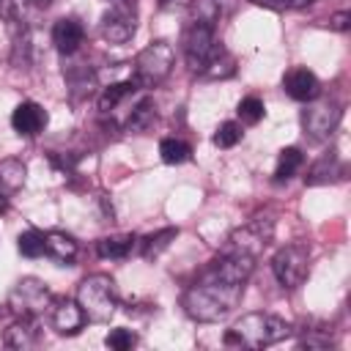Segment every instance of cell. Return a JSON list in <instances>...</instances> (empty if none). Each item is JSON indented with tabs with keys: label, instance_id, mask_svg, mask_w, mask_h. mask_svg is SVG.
<instances>
[{
	"label": "cell",
	"instance_id": "obj_1",
	"mask_svg": "<svg viewBox=\"0 0 351 351\" xmlns=\"http://www.w3.org/2000/svg\"><path fill=\"white\" fill-rule=\"evenodd\" d=\"M241 293H244V285L228 282V280L217 277L211 269H206V274L184 291L181 307H184V313H186L192 321L211 324V321L225 318V315L239 304Z\"/></svg>",
	"mask_w": 351,
	"mask_h": 351
},
{
	"label": "cell",
	"instance_id": "obj_2",
	"mask_svg": "<svg viewBox=\"0 0 351 351\" xmlns=\"http://www.w3.org/2000/svg\"><path fill=\"white\" fill-rule=\"evenodd\" d=\"M288 335H291V324L285 318L271 313H244L225 329L222 343L241 348H266L285 340Z\"/></svg>",
	"mask_w": 351,
	"mask_h": 351
},
{
	"label": "cell",
	"instance_id": "obj_3",
	"mask_svg": "<svg viewBox=\"0 0 351 351\" xmlns=\"http://www.w3.org/2000/svg\"><path fill=\"white\" fill-rule=\"evenodd\" d=\"M77 304L82 307L85 321H93V324L110 321L118 307L115 280L110 274H88L77 285Z\"/></svg>",
	"mask_w": 351,
	"mask_h": 351
},
{
	"label": "cell",
	"instance_id": "obj_4",
	"mask_svg": "<svg viewBox=\"0 0 351 351\" xmlns=\"http://www.w3.org/2000/svg\"><path fill=\"white\" fill-rule=\"evenodd\" d=\"M173 63H176L173 47L167 41L156 38V41H151L148 47H143L137 52L132 80L137 82V88H156V85H162L170 77Z\"/></svg>",
	"mask_w": 351,
	"mask_h": 351
},
{
	"label": "cell",
	"instance_id": "obj_5",
	"mask_svg": "<svg viewBox=\"0 0 351 351\" xmlns=\"http://www.w3.org/2000/svg\"><path fill=\"white\" fill-rule=\"evenodd\" d=\"M49 302H52V291H49V285L44 280H38V277H22L8 291L5 307L16 318H38V315L47 313Z\"/></svg>",
	"mask_w": 351,
	"mask_h": 351
},
{
	"label": "cell",
	"instance_id": "obj_6",
	"mask_svg": "<svg viewBox=\"0 0 351 351\" xmlns=\"http://www.w3.org/2000/svg\"><path fill=\"white\" fill-rule=\"evenodd\" d=\"M340 118H343V110L335 99H326V96H318L313 101H307L304 112H302V129L310 140L315 143H324L335 134V129L340 126Z\"/></svg>",
	"mask_w": 351,
	"mask_h": 351
},
{
	"label": "cell",
	"instance_id": "obj_7",
	"mask_svg": "<svg viewBox=\"0 0 351 351\" xmlns=\"http://www.w3.org/2000/svg\"><path fill=\"white\" fill-rule=\"evenodd\" d=\"M310 250L304 244H285L271 255V271L282 288H299L307 277Z\"/></svg>",
	"mask_w": 351,
	"mask_h": 351
},
{
	"label": "cell",
	"instance_id": "obj_8",
	"mask_svg": "<svg viewBox=\"0 0 351 351\" xmlns=\"http://www.w3.org/2000/svg\"><path fill=\"white\" fill-rule=\"evenodd\" d=\"M214 47H217L214 25L211 22H200V19H192V25L184 33V58H186L189 69L200 74L203 66L208 63Z\"/></svg>",
	"mask_w": 351,
	"mask_h": 351
},
{
	"label": "cell",
	"instance_id": "obj_9",
	"mask_svg": "<svg viewBox=\"0 0 351 351\" xmlns=\"http://www.w3.org/2000/svg\"><path fill=\"white\" fill-rule=\"evenodd\" d=\"M101 38L110 44H126L134 30H137V14L134 5H129V0L112 3V8L101 16Z\"/></svg>",
	"mask_w": 351,
	"mask_h": 351
},
{
	"label": "cell",
	"instance_id": "obj_10",
	"mask_svg": "<svg viewBox=\"0 0 351 351\" xmlns=\"http://www.w3.org/2000/svg\"><path fill=\"white\" fill-rule=\"evenodd\" d=\"M271 233H274V222H271V219L258 217V219H252V222H247V225L236 228V230L230 233V239H228V241H230V250L258 258V255L266 250V244L271 241Z\"/></svg>",
	"mask_w": 351,
	"mask_h": 351
},
{
	"label": "cell",
	"instance_id": "obj_11",
	"mask_svg": "<svg viewBox=\"0 0 351 351\" xmlns=\"http://www.w3.org/2000/svg\"><path fill=\"white\" fill-rule=\"evenodd\" d=\"M47 318H49V326L58 335H66V337L77 335L85 324V313L77 304V299H66V296H60V299L52 296V302L47 307Z\"/></svg>",
	"mask_w": 351,
	"mask_h": 351
},
{
	"label": "cell",
	"instance_id": "obj_12",
	"mask_svg": "<svg viewBox=\"0 0 351 351\" xmlns=\"http://www.w3.org/2000/svg\"><path fill=\"white\" fill-rule=\"evenodd\" d=\"M47 110L38 104V101H19L16 107H14V112H11V126H14V132L16 134H22V137H36V134H41L44 132V126H47Z\"/></svg>",
	"mask_w": 351,
	"mask_h": 351
},
{
	"label": "cell",
	"instance_id": "obj_13",
	"mask_svg": "<svg viewBox=\"0 0 351 351\" xmlns=\"http://www.w3.org/2000/svg\"><path fill=\"white\" fill-rule=\"evenodd\" d=\"M282 88H285V93H288L293 101H304V104L321 96V82H318V77H315L310 69H302V66L285 71Z\"/></svg>",
	"mask_w": 351,
	"mask_h": 351
},
{
	"label": "cell",
	"instance_id": "obj_14",
	"mask_svg": "<svg viewBox=\"0 0 351 351\" xmlns=\"http://www.w3.org/2000/svg\"><path fill=\"white\" fill-rule=\"evenodd\" d=\"M25 178H27V167L22 159H0V214L8 208L11 197L25 186Z\"/></svg>",
	"mask_w": 351,
	"mask_h": 351
},
{
	"label": "cell",
	"instance_id": "obj_15",
	"mask_svg": "<svg viewBox=\"0 0 351 351\" xmlns=\"http://www.w3.org/2000/svg\"><path fill=\"white\" fill-rule=\"evenodd\" d=\"M82 41H85V27H82L80 19L63 16V19H58V22L52 25V44H55V49H58L60 55H74V52H80Z\"/></svg>",
	"mask_w": 351,
	"mask_h": 351
},
{
	"label": "cell",
	"instance_id": "obj_16",
	"mask_svg": "<svg viewBox=\"0 0 351 351\" xmlns=\"http://www.w3.org/2000/svg\"><path fill=\"white\" fill-rule=\"evenodd\" d=\"M3 343L8 348L16 351H27L38 346V326L33 324V318H16L5 332H3Z\"/></svg>",
	"mask_w": 351,
	"mask_h": 351
},
{
	"label": "cell",
	"instance_id": "obj_17",
	"mask_svg": "<svg viewBox=\"0 0 351 351\" xmlns=\"http://www.w3.org/2000/svg\"><path fill=\"white\" fill-rule=\"evenodd\" d=\"M154 123H156V104H154L151 96L137 99V101L132 104L126 121H123L126 132H134V134H145V132H151Z\"/></svg>",
	"mask_w": 351,
	"mask_h": 351
},
{
	"label": "cell",
	"instance_id": "obj_18",
	"mask_svg": "<svg viewBox=\"0 0 351 351\" xmlns=\"http://www.w3.org/2000/svg\"><path fill=\"white\" fill-rule=\"evenodd\" d=\"M337 178H343V162L337 159L335 151L321 154V156L313 162V167L307 170V176H304V181H307L310 186L329 184V181H337Z\"/></svg>",
	"mask_w": 351,
	"mask_h": 351
},
{
	"label": "cell",
	"instance_id": "obj_19",
	"mask_svg": "<svg viewBox=\"0 0 351 351\" xmlns=\"http://www.w3.org/2000/svg\"><path fill=\"white\" fill-rule=\"evenodd\" d=\"M134 247H137V236H132V233H118V236H104V239H99L96 252H99V258L123 261V258H129V255L134 252Z\"/></svg>",
	"mask_w": 351,
	"mask_h": 351
},
{
	"label": "cell",
	"instance_id": "obj_20",
	"mask_svg": "<svg viewBox=\"0 0 351 351\" xmlns=\"http://www.w3.org/2000/svg\"><path fill=\"white\" fill-rule=\"evenodd\" d=\"M134 90H137V82H134L132 77H129V80H118V82H110V85L101 90V96H99V110H101L104 115L115 112V110L123 104V99H129Z\"/></svg>",
	"mask_w": 351,
	"mask_h": 351
},
{
	"label": "cell",
	"instance_id": "obj_21",
	"mask_svg": "<svg viewBox=\"0 0 351 351\" xmlns=\"http://www.w3.org/2000/svg\"><path fill=\"white\" fill-rule=\"evenodd\" d=\"M233 71H236V60H233V55L222 47V44H217L214 47V52H211V58H208V63L203 66V77H208V80H225V77H233Z\"/></svg>",
	"mask_w": 351,
	"mask_h": 351
},
{
	"label": "cell",
	"instance_id": "obj_22",
	"mask_svg": "<svg viewBox=\"0 0 351 351\" xmlns=\"http://www.w3.org/2000/svg\"><path fill=\"white\" fill-rule=\"evenodd\" d=\"M47 252L60 263H71L77 258V241L63 230H49L47 233Z\"/></svg>",
	"mask_w": 351,
	"mask_h": 351
},
{
	"label": "cell",
	"instance_id": "obj_23",
	"mask_svg": "<svg viewBox=\"0 0 351 351\" xmlns=\"http://www.w3.org/2000/svg\"><path fill=\"white\" fill-rule=\"evenodd\" d=\"M302 165H304V154H302L296 145H288V148H282V151H280V156H277L274 181H277V184H282V181L293 178V176L299 173V167H302Z\"/></svg>",
	"mask_w": 351,
	"mask_h": 351
},
{
	"label": "cell",
	"instance_id": "obj_24",
	"mask_svg": "<svg viewBox=\"0 0 351 351\" xmlns=\"http://www.w3.org/2000/svg\"><path fill=\"white\" fill-rule=\"evenodd\" d=\"M178 236V228H162V230H156V233H151V236H145L143 241H137L140 244V255L143 258H159L167 247H170V241Z\"/></svg>",
	"mask_w": 351,
	"mask_h": 351
},
{
	"label": "cell",
	"instance_id": "obj_25",
	"mask_svg": "<svg viewBox=\"0 0 351 351\" xmlns=\"http://www.w3.org/2000/svg\"><path fill=\"white\" fill-rule=\"evenodd\" d=\"M159 156L165 165H184L192 156V145L178 140V137H165L159 143Z\"/></svg>",
	"mask_w": 351,
	"mask_h": 351
},
{
	"label": "cell",
	"instance_id": "obj_26",
	"mask_svg": "<svg viewBox=\"0 0 351 351\" xmlns=\"http://www.w3.org/2000/svg\"><path fill=\"white\" fill-rule=\"evenodd\" d=\"M16 250H19L25 258H38V255H44V252H47V233H41L38 228H30V230L19 233Z\"/></svg>",
	"mask_w": 351,
	"mask_h": 351
},
{
	"label": "cell",
	"instance_id": "obj_27",
	"mask_svg": "<svg viewBox=\"0 0 351 351\" xmlns=\"http://www.w3.org/2000/svg\"><path fill=\"white\" fill-rule=\"evenodd\" d=\"M239 121L244 123V126H255V123H261L263 121V101L258 99V96H244L241 101H239Z\"/></svg>",
	"mask_w": 351,
	"mask_h": 351
},
{
	"label": "cell",
	"instance_id": "obj_28",
	"mask_svg": "<svg viewBox=\"0 0 351 351\" xmlns=\"http://www.w3.org/2000/svg\"><path fill=\"white\" fill-rule=\"evenodd\" d=\"M241 137H244L241 123H236V121H225V123H219L217 132H214V145H217V148H233Z\"/></svg>",
	"mask_w": 351,
	"mask_h": 351
},
{
	"label": "cell",
	"instance_id": "obj_29",
	"mask_svg": "<svg viewBox=\"0 0 351 351\" xmlns=\"http://www.w3.org/2000/svg\"><path fill=\"white\" fill-rule=\"evenodd\" d=\"M104 346L112 348V351H129V348L137 346V335L132 329L118 326V329H110V335L104 337Z\"/></svg>",
	"mask_w": 351,
	"mask_h": 351
},
{
	"label": "cell",
	"instance_id": "obj_30",
	"mask_svg": "<svg viewBox=\"0 0 351 351\" xmlns=\"http://www.w3.org/2000/svg\"><path fill=\"white\" fill-rule=\"evenodd\" d=\"M329 27L337 30V33H346V30L351 27V14H348V11H337V14H332V16H329Z\"/></svg>",
	"mask_w": 351,
	"mask_h": 351
},
{
	"label": "cell",
	"instance_id": "obj_31",
	"mask_svg": "<svg viewBox=\"0 0 351 351\" xmlns=\"http://www.w3.org/2000/svg\"><path fill=\"white\" fill-rule=\"evenodd\" d=\"M313 0H274L277 8H302V5H310Z\"/></svg>",
	"mask_w": 351,
	"mask_h": 351
},
{
	"label": "cell",
	"instance_id": "obj_32",
	"mask_svg": "<svg viewBox=\"0 0 351 351\" xmlns=\"http://www.w3.org/2000/svg\"><path fill=\"white\" fill-rule=\"evenodd\" d=\"M192 0H159L162 8H186Z\"/></svg>",
	"mask_w": 351,
	"mask_h": 351
},
{
	"label": "cell",
	"instance_id": "obj_33",
	"mask_svg": "<svg viewBox=\"0 0 351 351\" xmlns=\"http://www.w3.org/2000/svg\"><path fill=\"white\" fill-rule=\"evenodd\" d=\"M22 3H30V5H36V8H47L52 0H22Z\"/></svg>",
	"mask_w": 351,
	"mask_h": 351
},
{
	"label": "cell",
	"instance_id": "obj_34",
	"mask_svg": "<svg viewBox=\"0 0 351 351\" xmlns=\"http://www.w3.org/2000/svg\"><path fill=\"white\" fill-rule=\"evenodd\" d=\"M107 3H121V0H107Z\"/></svg>",
	"mask_w": 351,
	"mask_h": 351
}]
</instances>
